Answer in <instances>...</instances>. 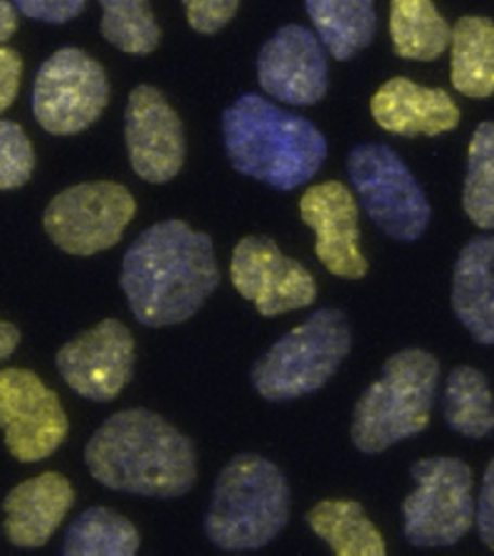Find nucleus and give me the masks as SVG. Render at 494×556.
Returning a JSON list of instances; mask_svg holds the SVG:
<instances>
[{"label": "nucleus", "instance_id": "a211bd4d", "mask_svg": "<svg viewBox=\"0 0 494 556\" xmlns=\"http://www.w3.org/2000/svg\"><path fill=\"white\" fill-rule=\"evenodd\" d=\"M76 501L68 479L47 471L14 486L4 498V533L12 545L43 547Z\"/></svg>", "mask_w": 494, "mask_h": 556}, {"label": "nucleus", "instance_id": "2eb2a0df", "mask_svg": "<svg viewBox=\"0 0 494 556\" xmlns=\"http://www.w3.org/2000/svg\"><path fill=\"white\" fill-rule=\"evenodd\" d=\"M329 64L322 43L307 27L290 24L263 45L257 79L265 93L280 103L309 106L327 93Z\"/></svg>", "mask_w": 494, "mask_h": 556}, {"label": "nucleus", "instance_id": "72a5a7b5", "mask_svg": "<svg viewBox=\"0 0 494 556\" xmlns=\"http://www.w3.org/2000/svg\"><path fill=\"white\" fill-rule=\"evenodd\" d=\"M17 344H20V330L12 323H0V359L7 362Z\"/></svg>", "mask_w": 494, "mask_h": 556}, {"label": "nucleus", "instance_id": "5701e85b", "mask_svg": "<svg viewBox=\"0 0 494 556\" xmlns=\"http://www.w3.org/2000/svg\"><path fill=\"white\" fill-rule=\"evenodd\" d=\"M391 37L402 59L434 61L451 47L452 27L433 0H392Z\"/></svg>", "mask_w": 494, "mask_h": 556}, {"label": "nucleus", "instance_id": "f8f14e48", "mask_svg": "<svg viewBox=\"0 0 494 556\" xmlns=\"http://www.w3.org/2000/svg\"><path fill=\"white\" fill-rule=\"evenodd\" d=\"M230 277L240 295L253 302L263 317L302 309L317 298L312 273L287 257L267 236H248L238 242Z\"/></svg>", "mask_w": 494, "mask_h": 556}, {"label": "nucleus", "instance_id": "7ed1b4c3", "mask_svg": "<svg viewBox=\"0 0 494 556\" xmlns=\"http://www.w3.org/2000/svg\"><path fill=\"white\" fill-rule=\"evenodd\" d=\"M226 155L238 173L278 191L309 182L327 159V139L312 122L248 93L223 113Z\"/></svg>", "mask_w": 494, "mask_h": 556}, {"label": "nucleus", "instance_id": "6e6552de", "mask_svg": "<svg viewBox=\"0 0 494 556\" xmlns=\"http://www.w3.org/2000/svg\"><path fill=\"white\" fill-rule=\"evenodd\" d=\"M416 491L402 504L404 538L419 548L451 547L468 533L473 508V479L458 458H426L409 469Z\"/></svg>", "mask_w": 494, "mask_h": 556}, {"label": "nucleus", "instance_id": "39448f33", "mask_svg": "<svg viewBox=\"0 0 494 556\" xmlns=\"http://www.w3.org/2000/svg\"><path fill=\"white\" fill-rule=\"evenodd\" d=\"M439 377V362L426 350L406 348L389 357L354 408L352 443L357 451L381 454L421 433L431 419Z\"/></svg>", "mask_w": 494, "mask_h": 556}, {"label": "nucleus", "instance_id": "393cba45", "mask_svg": "<svg viewBox=\"0 0 494 556\" xmlns=\"http://www.w3.org/2000/svg\"><path fill=\"white\" fill-rule=\"evenodd\" d=\"M139 543L138 530L130 520L96 506L72 521L61 551L66 556H134Z\"/></svg>", "mask_w": 494, "mask_h": 556}, {"label": "nucleus", "instance_id": "6ab92c4d", "mask_svg": "<svg viewBox=\"0 0 494 556\" xmlns=\"http://www.w3.org/2000/svg\"><path fill=\"white\" fill-rule=\"evenodd\" d=\"M452 309L479 344H494V236L471 238L454 265Z\"/></svg>", "mask_w": 494, "mask_h": 556}, {"label": "nucleus", "instance_id": "f3484780", "mask_svg": "<svg viewBox=\"0 0 494 556\" xmlns=\"http://www.w3.org/2000/svg\"><path fill=\"white\" fill-rule=\"evenodd\" d=\"M371 114L382 130L404 138L441 136L460 124V109L444 89L392 78L371 99Z\"/></svg>", "mask_w": 494, "mask_h": 556}, {"label": "nucleus", "instance_id": "c756f323", "mask_svg": "<svg viewBox=\"0 0 494 556\" xmlns=\"http://www.w3.org/2000/svg\"><path fill=\"white\" fill-rule=\"evenodd\" d=\"M12 4L24 16L54 26L66 24L86 9V0H12Z\"/></svg>", "mask_w": 494, "mask_h": 556}, {"label": "nucleus", "instance_id": "c85d7f7f", "mask_svg": "<svg viewBox=\"0 0 494 556\" xmlns=\"http://www.w3.org/2000/svg\"><path fill=\"white\" fill-rule=\"evenodd\" d=\"M190 26L200 34H217L235 17L240 0H182Z\"/></svg>", "mask_w": 494, "mask_h": 556}, {"label": "nucleus", "instance_id": "9d476101", "mask_svg": "<svg viewBox=\"0 0 494 556\" xmlns=\"http://www.w3.org/2000/svg\"><path fill=\"white\" fill-rule=\"evenodd\" d=\"M106 103L109 81L103 66L74 47L54 52L35 76V121L54 136L87 130L103 114Z\"/></svg>", "mask_w": 494, "mask_h": 556}, {"label": "nucleus", "instance_id": "0eeeda50", "mask_svg": "<svg viewBox=\"0 0 494 556\" xmlns=\"http://www.w3.org/2000/svg\"><path fill=\"white\" fill-rule=\"evenodd\" d=\"M347 178L367 217L398 242L419 240L431 207L406 163L387 143H359L347 153Z\"/></svg>", "mask_w": 494, "mask_h": 556}, {"label": "nucleus", "instance_id": "4468645a", "mask_svg": "<svg viewBox=\"0 0 494 556\" xmlns=\"http://www.w3.org/2000/svg\"><path fill=\"white\" fill-rule=\"evenodd\" d=\"M124 136L131 168L141 180L170 182L182 170V121L155 87L138 86L131 91L124 113Z\"/></svg>", "mask_w": 494, "mask_h": 556}, {"label": "nucleus", "instance_id": "4be33fe9", "mask_svg": "<svg viewBox=\"0 0 494 556\" xmlns=\"http://www.w3.org/2000/svg\"><path fill=\"white\" fill-rule=\"evenodd\" d=\"M313 533L339 556H384L387 545L356 501H321L305 516Z\"/></svg>", "mask_w": 494, "mask_h": 556}, {"label": "nucleus", "instance_id": "ddd939ff", "mask_svg": "<svg viewBox=\"0 0 494 556\" xmlns=\"http://www.w3.org/2000/svg\"><path fill=\"white\" fill-rule=\"evenodd\" d=\"M56 369L62 381L84 399H116L134 375L130 329L116 319H104L59 350Z\"/></svg>", "mask_w": 494, "mask_h": 556}, {"label": "nucleus", "instance_id": "b1692460", "mask_svg": "<svg viewBox=\"0 0 494 556\" xmlns=\"http://www.w3.org/2000/svg\"><path fill=\"white\" fill-rule=\"evenodd\" d=\"M443 414L446 426L468 439L493 433L494 402L485 375L468 365L452 369L444 387Z\"/></svg>", "mask_w": 494, "mask_h": 556}, {"label": "nucleus", "instance_id": "f257e3e1", "mask_svg": "<svg viewBox=\"0 0 494 556\" xmlns=\"http://www.w3.org/2000/svg\"><path fill=\"white\" fill-rule=\"evenodd\" d=\"M218 282L211 236L176 218L149 226L122 257L121 288L136 321L151 329L188 321Z\"/></svg>", "mask_w": 494, "mask_h": 556}, {"label": "nucleus", "instance_id": "aec40b11", "mask_svg": "<svg viewBox=\"0 0 494 556\" xmlns=\"http://www.w3.org/2000/svg\"><path fill=\"white\" fill-rule=\"evenodd\" d=\"M452 86L461 96L485 99L494 93V22L464 16L452 27Z\"/></svg>", "mask_w": 494, "mask_h": 556}, {"label": "nucleus", "instance_id": "423d86ee", "mask_svg": "<svg viewBox=\"0 0 494 556\" xmlns=\"http://www.w3.org/2000/svg\"><path fill=\"white\" fill-rule=\"evenodd\" d=\"M352 348L346 313L322 307L288 330L253 364L252 384L269 402L300 399L322 389Z\"/></svg>", "mask_w": 494, "mask_h": 556}, {"label": "nucleus", "instance_id": "dca6fc26", "mask_svg": "<svg viewBox=\"0 0 494 556\" xmlns=\"http://www.w3.org/2000/svg\"><path fill=\"white\" fill-rule=\"evenodd\" d=\"M305 225L317 236L315 253L340 278L357 280L369 270L359 250V215L354 193L337 180L315 184L300 201Z\"/></svg>", "mask_w": 494, "mask_h": 556}, {"label": "nucleus", "instance_id": "473e14b6", "mask_svg": "<svg viewBox=\"0 0 494 556\" xmlns=\"http://www.w3.org/2000/svg\"><path fill=\"white\" fill-rule=\"evenodd\" d=\"M17 27L16 7L10 0H0V41L7 43Z\"/></svg>", "mask_w": 494, "mask_h": 556}, {"label": "nucleus", "instance_id": "9b49d317", "mask_svg": "<svg viewBox=\"0 0 494 556\" xmlns=\"http://www.w3.org/2000/svg\"><path fill=\"white\" fill-rule=\"evenodd\" d=\"M0 426L10 454L24 464L49 458L68 434L56 392L27 369L0 374Z\"/></svg>", "mask_w": 494, "mask_h": 556}, {"label": "nucleus", "instance_id": "20e7f679", "mask_svg": "<svg viewBox=\"0 0 494 556\" xmlns=\"http://www.w3.org/2000/svg\"><path fill=\"white\" fill-rule=\"evenodd\" d=\"M290 518V486L273 462L238 454L218 473L203 528L223 551H257L277 538Z\"/></svg>", "mask_w": 494, "mask_h": 556}, {"label": "nucleus", "instance_id": "2f4dec72", "mask_svg": "<svg viewBox=\"0 0 494 556\" xmlns=\"http://www.w3.org/2000/svg\"><path fill=\"white\" fill-rule=\"evenodd\" d=\"M22 56L9 47L0 49V111L4 113L16 99L22 79Z\"/></svg>", "mask_w": 494, "mask_h": 556}, {"label": "nucleus", "instance_id": "cd10ccee", "mask_svg": "<svg viewBox=\"0 0 494 556\" xmlns=\"http://www.w3.org/2000/svg\"><path fill=\"white\" fill-rule=\"evenodd\" d=\"M34 166V146L26 131L16 122H0V190L22 188L31 178Z\"/></svg>", "mask_w": 494, "mask_h": 556}, {"label": "nucleus", "instance_id": "f03ea898", "mask_svg": "<svg viewBox=\"0 0 494 556\" xmlns=\"http://www.w3.org/2000/svg\"><path fill=\"white\" fill-rule=\"evenodd\" d=\"M89 473L106 489L128 495L176 498L198 479V456L165 417L143 408L109 417L87 443Z\"/></svg>", "mask_w": 494, "mask_h": 556}, {"label": "nucleus", "instance_id": "412c9836", "mask_svg": "<svg viewBox=\"0 0 494 556\" xmlns=\"http://www.w3.org/2000/svg\"><path fill=\"white\" fill-rule=\"evenodd\" d=\"M305 9L325 49L337 61L364 51L377 34L375 0H305Z\"/></svg>", "mask_w": 494, "mask_h": 556}, {"label": "nucleus", "instance_id": "7c9ffc66", "mask_svg": "<svg viewBox=\"0 0 494 556\" xmlns=\"http://www.w3.org/2000/svg\"><path fill=\"white\" fill-rule=\"evenodd\" d=\"M476 521H478L479 538L486 547L494 551V458L486 466L485 478L479 493Z\"/></svg>", "mask_w": 494, "mask_h": 556}, {"label": "nucleus", "instance_id": "bb28decb", "mask_svg": "<svg viewBox=\"0 0 494 556\" xmlns=\"http://www.w3.org/2000/svg\"><path fill=\"white\" fill-rule=\"evenodd\" d=\"M103 7L101 34L109 43L128 54H149L161 41V29L149 0H99Z\"/></svg>", "mask_w": 494, "mask_h": 556}, {"label": "nucleus", "instance_id": "a878e982", "mask_svg": "<svg viewBox=\"0 0 494 556\" xmlns=\"http://www.w3.org/2000/svg\"><path fill=\"white\" fill-rule=\"evenodd\" d=\"M461 203L479 228L494 230V122H483L473 131Z\"/></svg>", "mask_w": 494, "mask_h": 556}, {"label": "nucleus", "instance_id": "1a4fd4ad", "mask_svg": "<svg viewBox=\"0 0 494 556\" xmlns=\"http://www.w3.org/2000/svg\"><path fill=\"white\" fill-rule=\"evenodd\" d=\"M136 215V200L126 186L86 182L52 198L45 208V232L69 255H93L121 242Z\"/></svg>", "mask_w": 494, "mask_h": 556}]
</instances>
